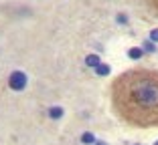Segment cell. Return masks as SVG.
I'll return each mask as SVG.
<instances>
[{
  "mask_svg": "<svg viewBox=\"0 0 158 145\" xmlns=\"http://www.w3.org/2000/svg\"><path fill=\"white\" fill-rule=\"evenodd\" d=\"M116 111L134 125H158V73L136 69L116 79L112 87Z\"/></svg>",
  "mask_w": 158,
  "mask_h": 145,
  "instance_id": "1",
  "label": "cell"
},
{
  "mask_svg": "<svg viewBox=\"0 0 158 145\" xmlns=\"http://www.w3.org/2000/svg\"><path fill=\"white\" fill-rule=\"evenodd\" d=\"M27 75H24L23 71H14L12 75H10V79H8V85H10V89H14V91H23L24 87H27Z\"/></svg>",
  "mask_w": 158,
  "mask_h": 145,
  "instance_id": "2",
  "label": "cell"
},
{
  "mask_svg": "<svg viewBox=\"0 0 158 145\" xmlns=\"http://www.w3.org/2000/svg\"><path fill=\"white\" fill-rule=\"evenodd\" d=\"M49 117H51V119H61V117H63V107H59V105L49 107Z\"/></svg>",
  "mask_w": 158,
  "mask_h": 145,
  "instance_id": "3",
  "label": "cell"
},
{
  "mask_svg": "<svg viewBox=\"0 0 158 145\" xmlns=\"http://www.w3.org/2000/svg\"><path fill=\"white\" fill-rule=\"evenodd\" d=\"M128 56H130V59H134V61H138V59H142V56H144V51H142V47H132L130 51H128Z\"/></svg>",
  "mask_w": 158,
  "mask_h": 145,
  "instance_id": "4",
  "label": "cell"
},
{
  "mask_svg": "<svg viewBox=\"0 0 158 145\" xmlns=\"http://www.w3.org/2000/svg\"><path fill=\"white\" fill-rule=\"evenodd\" d=\"M99 63H102V61H99L98 55H87V56H85V65H87V67H93V69H95Z\"/></svg>",
  "mask_w": 158,
  "mask_h": 145,
  "instance_id": "5",
  "label": "cell"
},
{
  "mask_svg": "<svg viewBox=\"0 0 158 145\" xmlns=\"http://www.w3.org/2000/svg\"><path fill=\"white\" fill-rule=\"evenodd\" d=\"M110 65H106V63H99L98 67H95V73H98L99 77H106V75H110Z\"/></svg>",
  "mask_w": 158,
  "mask_h": 145,
  "instance_id": "6",
  "label": "cell"
},
{
  "mask_svg": "<svg viewBox=\"0 0 158 145\" xmlns=\"http://www.w3.org/2000/svg\"><path fill=\"white\" fill-rule=\"evenodd\" d=\"M95 141H98V139H95V135H93V133H89V131H85L83 135H81V143H87V145L91 143L93 145Z\"/></svg>",
  "mask_w": 158,
  "mask_h": 145,
  "instance_id": "7",
  "label": "cell"
},
{
  "mask_svg": "<svg viewBox=\"0 0 158 145\" xmlns=\"http://www.w3.org/2000/svg\"><path fill=\"white\" fill-rule=\"evenodd\" d=\"M142 51H144V52H156V44H154L152 40H144V44H142Z\"/></svg>",
  "mask_w": 158,
  "mask_h": 145,
  "instance_id": "8",
  "label": "cell"
},
{
  "mask_svg": "<svg viewBox=\"0 0 158 145\" xmlns=\"http://www.w3.org/2000/svg\"><path fill=\"white\" fill-rule=\"evenodd\" d=\"M150 40H152L154 44L158 42V28H152V30H150Z\"/></svg>",
  "mask_w": 158,
  "mask_h": 145,
  "instance_id": "9",
  "label": "cell"
},
{
  "mask_svg": "<svg viewBox=\"0 0 158 145\" xmlns=\"http://www.w3.org/2000/svg\"><path fill=\"white\" fill-rule=\"evenodd\" d=\"M118 24H128V14H118Z\"/></svg>",
  "mask_w": 158,
  "mask_h": 145,
  "instance_id": "10",
  "label": "cell"
},
{
  "mask_svg": "<svg viewBox=\"0 0 158 145\" xmlns=\"http://www.w3.org/2000/svg\"><path fill=\"white\" fill-rule=\"evenodd\" d=\"M148 2H150V4H152V6H154V8H156V10H158V0H148Z\"/></svg>",
  "mask_w": 158,
  "mask_h": 145,
  "instance_id": "11",
  "label": "cell"
},
{
  "mask_svg": "<svg viewBox=\"0 0 158 145\" xmlns=\"http://www.w3.org/2000/svg\"><path fill=\"white\" fill-rule=\"evenodd\" d=\"M93 145H107V143H106V141H95Z\"/></svg>",
  "mask_w": 158,
  "mask_h": 145,
  "instance_id": "12",
  "label": "cell"
},
{
  "mask_svg": "<svg viewBox=\"0 0 158 145\" xmlns=\"http://www.w3.org/2000/svg\"><path fill=\"white\" fill-rule=\"evenodd\" d=\"M154 145H158V141H156V143H154Z\"/></svg>",
  "mask_w": 158,
  "mask_h": 145,
  "instance_id": "13",
  "label": "cell"
},
{
  "mask_svg": "<svg viewBox=\"0 0 158 145\" xmlns=\"http://www.w3.org/2000/svg\"><path fill=\"white\" fill-rule=\"evenodd\" d=\"M136 145H140V143H136Z\"/></svg>",
  "mask_w": 158,
  "mask_h": 145,
  "instance_id": "14",
  "label": "cell"
}]
</instances>
